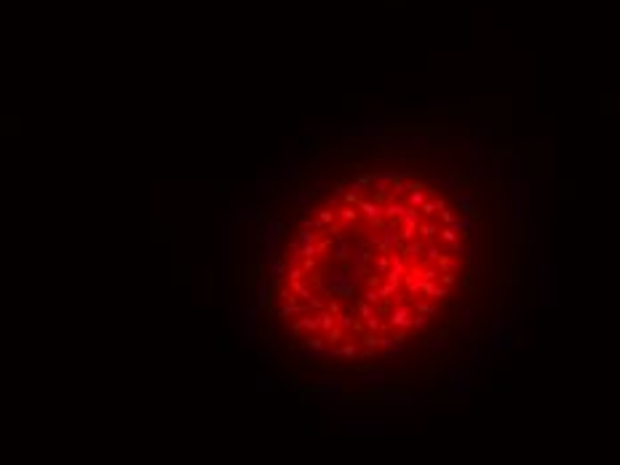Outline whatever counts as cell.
I'll use <instances>...</instances> for the list:
<instances>
[{
  "instance_id": "obj_37",
  "label": "cell",
  "mask_w": 620,
  "mask_h": 465,
  "mask_svg": "<svg viewBox=\"0 0 620 465\" xmlns=\"http://www.w3.org/2000/svg\"><path fill=\"white\" fill-rule=\"evenodd\" d=\"M318 219L324 222V228H329V225H334V219H337V211H332L329 206H326V209H318Z\"/></svg>"
},
{
  "instance_id": "obj_21",
  "label": "cell",
  "mask_w": 620,
  "mask_h": 465,
  "mask_svg": "<svg viewBox=\"0 0 620 465\" xmlns=\"http://www.w3.org/2000/svg\"><path fill=\"white\" fill-rule=\"evenodd\" d=\"M428 281H423L420 276H415V273H409V276L404 278V286H406V294H412V297H417V294H423V286H425Z\"/></svg>"
},
{
  "instance_id": "obj_17",
  "label": "cell",
  "mask_w": 620,
  "mask_h": 465,
  "mask_svg": "<svg viewBox=\"0 0 620 465\" xmlns=\"http://www.w3.org/2000/svg\"><path fill=\"white\" fill-rule=\"evenodd\" d=\"M254 390L260 393V396H265V393H270V396H273V393H278V385H275V383H273V380L267 377L265 372H257V383H254Z\"/></svg>"
},
{
  "instance_id": "obj_2",
  "label": "cell",
  "mask_w": 620,
  "mask_h": 465,
  "mask_svg": "<svg viewBox=\"0 0 620 465\" xmlns=\"http://www.w3.org/2000/svg\"><path fill=\"white\" fill-rule=\"evenodd\" d=\"M385 420L382 417H345L340 431L342 436H353V438H374V436H385Z\"/></svg>"
},
{
  "instance_id": "obj_26",
  "label": "cell",
  "mask_w": 620,
  "mask_h": 465,
  "mask_svg": "<svg viewBox=\"0 0 620 465\" xmlns=\"http://www.w3.org/2000/svg\"><path fill=\"white\" fill-rule=\"evenodd\" d=\"M238 335H241V340L246 342L249 348H254V342H257V324H243Z\"/></svg>"
},
{
  "instance_id": "obj_49",
  "label": "cell",
  "mask_w": 620,
  "mask_h": 465,
  "mask_svg": "<svg viewBox=\"0 0 620 465\" xmlns=\"http://www.w3.org/2000/svg\"><path fill=\"white\" fill-rule=\"evenodd\" d=\"M425 326H428V316L415 313V318H412V329H415V331H423Z\"/></svg>"
},
{
  "instance_id": "obj_15",
  "label": "cell",
  "mask_w": 620,
  "mask_h": 465,
  "mask_svg": "<svg viewBox=\"0 0 620 465\" xmlns=\"http://www.w3.org/2000/svg\"><path fill=\"white\" fill-rule=\"evenodd\" d=\"M267 281H270V276H262L254 286V305L260 310H267V300H270V297H267Z\"/></svg>"
},
{
  "instance_id": "obj_39",
  "label": "cell",
  "mask_w": 620,
  "mask_h": 465,
  "mask_svg": "<svg viewBox=\"0 0 620 465\" xmlns=\"http://www.w3.org/2000/svg\"><path fill=\"white\" fill-rule=\"evenodd\" d=\"M337 326H340L342 331H350L353 329V313H340L337 316Z\"/></svg>"
},
{
  "instance_id": "obj_4",
  "label": "cell",
  "mask_w": 620,
  "mask_h": 465,
  "mask_svg": "<svg viewBox=\"0 0 620 465\" xmlns=\"http://www.w3.org/2000/svg\"><path fill=\"white\" fill-rule=\"evenodd\" d=\"M358 383L364 385L366 390H372V393H385V390H388V385H391L388 369L377 366V364H369L364 369H358Z\"/></svg>"
},
{
  "instance_id": "obj_32",
  "label": "cell",
  "mask_w": 620,
  "mask_h": 465,
  "mask_svg": "<svg viewBox=\"0 0 620 465\" xmlns=\"http://www.w3.org/2000/svg\"><path fill=\"white\" fill-rule=\"evenodd\" d=\"M257 316H260V307H257L254 302L249 307H241V321L243 324H257Z\"/></svg>"
},
{
  "instance_id": "obj_23",
  "label": "cell",
  "mask_w": 620,
  "mask_h": 465,
  "mask_svg": "<svg viewBox=\"0 0 620 465\" xmlns=\"http://www.w3.org/2000/svg\"><path fill=\"white\" fill-rule=\"evenodd\" d=\"M374 273H377V276H388L391 273V254H377L374 257Z\"/></svg>"
},
{
  "instance_id": "obj_31",
  "label": "cell",
  "mask_w": 620,
  "mask_h": 465,
  "mask_svg": "<svg viewBox=\"0 0 620 465\" xmlns=\"http://www.w3.org/2000/svg\"><path fill=\"white\" fill-rule=\"evenodd\" d=\"M318 235L315 230H308V228H300L297 230V243H318Z\"/></svg>"
},
{
  "instance_id": "obj_51",
  "label": "cell",
  "mask_w": 620,
  "mask_h": 465,
  "mask_svg": "<svg viewBox=\"0 0 620 465\" xmlns=\"http://www.w3.org/2000/svg\"><path fill=\"white\" fill-rule=\"evenodd\" d=\"M324 190H326V180H315L313 182V190H308V193L313 198H318V195H324Z\"/></svg>"
},
{
  "instance_id": "obj_5",
  "label": "cell",
  "mask_w": 620,
  "mask_h": 465,
  "mask_svg": "<svg viewBox=\"0 0 620 465\" xmlns=\"http://www.w3.org/2000/svg\"><path fill=\"white\" fill-rule=\"evenodd\" d=\"M284 235H286V225L284 222H281V219H265L262 228L257 230V243H262V246H267V243H281V241H284Z\"/></svg>"
},
{
  "instance_id": "obj_6",
  "label": "cell",
  "mask_w": 620,
  "mask_h": 465,
  "mask_svg": "<svg viewBox=\"0 0 620 465\" xmlns=\"http://www.w3.org/2000/svg\"><path fill=\"white\" fill-rule=\"evenodd\" d=\"M412 318H415V307H393L388 326L396 331H409L412 329Z\"/></svg>"
},
{
  "instance_id": "obj_36",
  "label": "cell",
  "mask_w": 620,
  "mask_h": 465,
  "mask_svg": "<svg viewBox=\"0 0 620 465\" xmlns=\"http://www.w3.org/2000/svg\"><path fill=\"white\" fill-rule=\"evenodd\" d=\"M297 254L305 259V257H318L321 252H318V243H300V252Z\"/></svg>"
},
{
  "instance_id": "obj_35",
  "label": "cell",
  "mask_w": 620,
  "mask_h": 465,
  "mask_svg": "<svg viewBox=\"0 0 620 465\" xmlns=\"http://www.w3.org/2000/svg\"><path fill=\"white\" fill-rule=\"evenodd\" d=\"M278 249H281V243H267V246H262V262L267 265V262H273V259H278Z\"/></svg>"
},
{
  "instance_id": "obj_1",
  "label": "cell",
  "mask_w": 620,
  "mask_h": 465,
  "mask_svg": "<svg viewBox=\"0 0 620 465\" xmlns=\"http://www.w3.org/2000/svg\"><path fill=\"white\" fill-rule=\"evenodd\" d=\"M356 283H358V278L353 276V270L350 273L337 270L332 276H318V273H315V278H313L315 292H321L324 297H337V300H353Z\"/></svg>"
},
{
  "instance_id": "obj_12",
  "label": "cell",
  "mask_w": 620,
  "mask_h": 465,
  "mask_svg": "<svg viewBox=\"0 0 620 465\" xmlns=\"http://www.w3.org/2000/svg\"><path fill=\"white\" fill-rule=\"evenodd\" d=\"M222 233H225V238H222V281H225V286H230V225H225L222 228Z\"/></svg>"
},
{
  "instance_id": "obj_43",
  "label": "cell",
  "mask_w": 620,
  "mask_h": 465,
  "mask_svg": "<svg viewBox=\"0 0 620 465\" xmlns=\"http://www.w3.org/2000/svg\"><path fill=\"white\" fill-rule=\"evenodd\" d=\"M265 345H267L270 350H278V348H281V337L275 335V331H265Z\"/></svg>"
},
{
  "instance_id": "obj_42",
  "label": "cell",
  "mask_w": 620,
  "mask_h": 465,
  "mask_svg": "<svg viewBox=\"0 0 620 465\" xmlns=\"http://www.w3.org/2000/svg\"><path fill=\"white\" fill-rule=\"evenodd\" d=\"M342 335H345V331H342L340 326H334L332 331H326V335H324V340H326V342H329V345H337V342H340V340H342Z\"/></svg>"
},
{
  "instance_id": "obj_33",
  "label": "cell",
  "mask_w": 620,
  "mask_h": 465,
  "mask_svg": "<svg viewBox=\"0 0 620 465\" xmlns=\"http://www.w3.org/2000/svg\"><path fill=\"white\" fill-rule=\"evenodd\" d=\"M358 353H361V348L356 342H345V345H340V359H358Z\"/></svg>"
},
{
  "instance_id": "obj_8",
  "label": "cell",
  "mask_w": 620,
  "mask_h": 465,
  "mask_svg": "<svg viewBox=\"0 0 620 465\" xmlns=\"http://www.w3.org/2000/svg\"><path fill=\"white\" fill-rule=\"evenodd\" d=\"M374 254L369 246H364V243H358V246H353V252H350V257H348V262H350V268H369L372 262H374Z\"/></svg>"
},
{
  "instance_id": "obj_28",
  "label": "cell",
  "mask_w": 620,
  "mask_h": 465,
  "mask_svg": "<svg viewBox=\"0 0 620 465\" xmlns=\"http://www.w3.org/2000/svg\"><path fill=\"white\" fill-rule=\"evenodd\" d=\"M318 318H321V331H324V335L337 326V316H332L329 310H318Z\"/></svg>"
},
{
  "instance_id": "obj_45",
  "label": "cell",
  "mask_w": 620,
  "mask_h": 465,
  "mask_svg": "<svg viewBox=\"0 0 620 465\" xmlns=\"http://www.w3.org/2000/svg\"><path fill=\"white\" fill-rule=\"evenodd\" d=\"M425 348L428 350H444V348H447V340H444V337H430L425 342Z\"/></svg>"
},
{
  "instance_id": "obj_16",
  "label": "cell",
  "mask_w": 620,
  "mask_h": 465,
  "mask_svg": "<svg viewBox=\"0 0 620 465\" xmlns=\"http://www.w3.org/2000/svg\"><path fill=\"white\" fill-rule=\"evenodd\" d=\"M257 217H260V211H257L254 204H238L236 206V214H233V219H236V222H254Z\"/></svg>"
},
{
  "instance_id": "obj_14",
  "label": "cell",
  "mask_w": 620,
  "mask_h": 465,
  "mask_svg": "<svg viewBox=\"0 0 620 465\" xmlns=\"http://www.w3.org/2000/svg\"><path fill=\"white\" fill-rule=\"evenodd\" d=\"M275 176L278 180H286V182H297L300 176H302V169H300V161L297 158H291V161H286L281 169L275 171Z\"/></svg>"
},
{
  "instance_id": "obj_46",
  "label": "cell",
  "mask_w": 620,
  "mask_h": 465,
  "mask_svg": "<svg viewBox=\"0 0 620 465\" xmlns=\"http://www.w3.org/2000/svg\"><path fill=\"white\" fill-rule=\"evenodd\" d=\"M457 326H460V329H468V326H471V310H468V307H463L460 313H457Z\"/></svg>"
},
{
  "instance_id": "obj_54",
  "label": "cell",
  "mask_w": 620,
  "mask_h": 465,
  "mask_svg": "<svg viewBox=\"0 0 620 465\" xmlns=\"http://www.w3.org/2000/svg\"><path fill=\"white\" fill-rule=\"evenodd\" d=\"M310 198H313L310 193H302V195H297V206H300V209H305V206L310 204Z\"/></svg>"
},
{
  "instance_id": "obj_7",
  "label": "cell",
  "mask_w": 620,
  "mask_h": 465,
  "mask_svg": "<svg viewBox=\"0 0 620 465\" xmlns=\"http://www.w3.org/2000/svg\"><path fill=\"white\" fill-rule=\"evenodd\" d=\"M310 388L326 390V393H345L342 380L340 377H332V374H313L310 372Z\"/></svg>"
},
{
  "instance_id": "obj_20",
  "label": "cell",
  "mask_w": 620,
  "mask_h": 465,
  "mask_svg": "<svg viewBox=\"0 0 620 465\" xmlns=\"http://www.w3.org/2000/svg\"><path fill=\"white\" fill-rule=\"evenodd\" d=\"M289 292L294 294L297 300H305V302H308L310 297L315 294V292L310 289V286H308V283H302V281H289Z\"/></svg>"
},
{
  "instance_id": "obj_38",
  "label": "cell",
  "mask_w": 620,
  "mask_h": 465,
  "mask_svg": "<svg viewBox=\"0 0 620 465\" xmlns=\"http://www.w3.org/2000/svg\"><path fill=\"white\" fill-rule=\"evenodd\" d=\"M380 294H382V300H393V297L399 294V286L391 283V281H385V283L380 286Z\"/></svg>"
},
{
  "instance_id": "obj_53",
  "label": "cell",
  "mask_w": 620,
  "mask_h": 465,
  "mask_svg": "<svg viewBox=\"0 0 620 465\" xmlns=\"http://www.w3.org/2000/svg\"><path fill=\"white\" fill-rule=\"evenodd\" d=\"M342 201H345V206H358V204H361V195H358V193H350V190H348Z\"/></svg>"
},
{
  "instance_id": "obj_9",
  "label": "cell",
  "mask_w": 620,
  "mask_h": 465,
  "mask_svg": "<svg viewBox=\"0 0 620 465\" xmlns=\"http://www.w3.org/2000/svg\"><path fill=\"white\" fill-rule=\"evenodd\" d=\"M291 329H294V335H300V331L313 335V331H321V318H318V313H305L291 321Z\"/></svg>"
},
{
  "instance_id": "obj_44",
  "label": "cell",
  "mask_w": 620,
  "mask_h": 465,
  "mask_svg": "<svg viewBox=\"0 0 620 465\" xmlns=\"http://www.w3.org/2000/svg\"><path fill=\"white\" fill-rule=\"evenodd\" d=\"M326 310H329L332 316H340L342 313V300H337V297L332 300V297H329V300H326Z\"/></svg>"
},
{
  "instance_id": "obj_22",
  "label": "cell",
  "mask_w": 620,
  "mask_h": 465,
  "mask_svg": "<svg viewBox=\"0 0 620 465\" xmlns=\"http://www.w3.org/2000/svg\"><path fill=\"white\" fill-rule=\"evenodd\" d=\"M415 313H420V316H436L439 313V305L436 302H428V300H417L415 302Z\"/></svg>"
},
{
  "instance_id": "obj_30",
  "label": "cell",
  "mask_w": 620,
  "mask_h": 465,
  "mask_svg": "<svg viewBox=\"0 0 620 465\" xmlns=\"http://www.w3.org/2000/svg\"><path fill=\"white\" fill-rule=\"evenodd\" d=\"M286 270H289V265H286V262H281V259L267 262V276H270V278H281Z\"/></svg>"
},
{
  "instance_id": "obj_25",
  "label": "cell",
  "mask_w": 620,
  "mask_h": 465,
  "mask_svg": "<svg viewBox=\"0 0 620 465\" xmlns=\"http://www.w3.org/2000/svg\"><path fill=\"white\" fill-rule=\"evenodd\" d=\"M305 342H308V348H310V350H315V353H321V359H324V353H326V348H329V342H326L324 337H315V335H308V337H305Z\"/></svg>"
},
{
  "instance_id": "obj_13",
  "label": "cell",
  "mask_w": 620,
  "mask_h": 465,
  "mask_svg": "<svg viewBox=\"0 0 620 465\" xmlns=\"http://www.w3.org/2000/svg\"><path fill=\"white\" fill-rule=\"evenodd\" d=\"M385 219L388 222H399L401 217H404V211H406V204H401V201H396V198H391V195H385Z\"/></svg>"
},
{
  "instance_id": "obj_55",
  "label": "cell",
  "mask_w": 620,
  "mask_h": 465,
  "mask_svg": "<svg viewBox=\"0 0 620 465\" xmlns=\"http://www.w3.org/2000/svg\"><path fill=\"white\" fill-rule=\"evenodd\" d=\"M377 286H380V276H377V273H374V276L369 278V289H377Z\"/></svg>"
},
{
  "instance_id": "obj_3",
  "label": "cell",
  "mask_w": 620,
  "mask_h": 465,
  "mask_svg": "<svg viewBox=\"0 0 620 465\" xmlns=\"http://www.w3.org/2000/svg\"><path fill=\"white\" fill-rule=\"evenodd\" d=\"M374 396L380 398V407H388V409H393L396 414L415 409L417 404L425 398V396H417V393H406V390H385V393H374Z\"/></svg>"
},
{
  "instance_id": "obj_48",
  "label": "cell",
  "mask_w": 620,
  "mask_h": 465,
  "mask_svg": "<svg viewBox=\"0 0 620 465\" xmlns=\"http://www.w3.org/2000/svg\"><path fill=\"white\" fill-rule=\"evenodd\" d=\"M364 324H366V329L372 331V335H377V331H382V329H385V324H382V321H380L377 316H374V318H369V321H364Z\"/></svg>"
},
{
  "instance_id": "obj_50",
  "label": "cell",
  "mask_w": 620,
  "mask_h": 465,
  "mask_svg": "<svg viewBox=\"0 0 620 465\" xmlns=\"http://www.w3.org/2000/svg\"><path fill=\"white\" fill-rule=\"evenodd\" d=\"M353 180H356L358 185H364V187H369V185L374 182V174H366V171H358V174L353 176Z\"/></svg>"
},
{
  "instance_id": "obj_11",
  "label": "cell",
  "mask_w": 620,
  "mask_h": 465,
  "mask_svg": "<svg viewBox=\"0 0 620 465\" xmlns=\"http://www.w3.org/2000/svg\"><path fill=\"white\" fill-rule=\"evenodd\" d=\"M540 302L545 307L554 305V268H543V278H540Z\"/></svg>"
},
{
  "instance_id": "obj_47",
  "label": "cell",
  "mask_w": 620,
  "mask_h": 465,
  "mask_svg": "<svg viewBox=\"0 0 620 465\" xmlns=\"http://www.w3.org/2000/svg\"><path fill=\"white\" fill-rule=\"evenodd\" d=\"M286 276H289V281H302V278L308 276V273L302 270V268H297V265H291V268L286 270Z\"/></svg>"
},
{
  "instance_id": "obj_40",
  "label": "cell",
  "mask_w": 620,
  "mask_h": 465,
  "mask_svg": "<svg viewBox=\"0 0 620 465\" xmlns=\"http://www.w3.org/2000/svg\"><path fill=\"white\" fill-rule=\"evenodd\" d=\"M364 302H369V305H374V307H377V305H380V302H385V300H382L380 289H366V294H364Z\"/></svg>"
},
{
  "instance_id": "obj_10",
  "label": "cell",
  "mask_w": 620,
  "mask_h": 465,
  "mask_svg": "<svg viewBox=\"0 0 620 465\" xmlns=\"http://www.w3.org/2000/svg\"><path fill=\"white\" fill-rule=\"evenodd\" d=\"M471 390V372L468 369H454L449 374V393H468Z\"/></svg>"
},
{
  "instance_id": "obj_34",
  "label": "cell",
  "mask_w": 620,
  "mask_h": 465,
  "mask_svg": "<svg viewBox=\"0 0 620 465\" xmlns=\"http://www.w3.org/2000/svg\"><path fill=\"white\" fill-rule=\"evenodd\" d=\"M297 359H300L302 366H310V364H315V361L321 359V353H315V350L308 348V350H300V353H297Z\"/></svg>"
},
{
  "instance_id": "obj_19",
  "label": "cell",
  "mask_w": 620,
  "mask_h": 465,
  "mask_svg": "<svg viewBox=\"0 0 620 465\" xmlns=\"http://www.w3.org/2000/svg\"><path fill=\"white\" fill-rule=\"evenodd\" d=\"M350 252H353V249H350L348 246V238H337V241H334V246H332V259L334 262H342V259H348L350 257Z\"/></svg>"
},
{
  "instance_id": "obj_24",
  "label": "cell",
  "mask_w": 620,
  "mask_h": 465,
  "mask_svg": "<svg viewBox=\"0 0 620 465\" xmlns=\"http://www.w3.org/2000/svg\"><path fill=\"white\" fill-rule=\"evenodd\" d=\"M358 217H361L358 206H340V209H337V219H345V222H358Z\"/></svg>"
},
{
  "instance_id": "obj_27",
  "label": "cell",
  "mask_w": 620,
  "mask_h": 465,
  "mask_svg": "<svg viewBox=\"0 0 620 465\" xmlns=\"http://www.w3.org/2000/svg\"><path fill=\"white\" fill-rule=\"evenodd\" d=\"M374 187H377L380 195H391V176L388 174H374Z\"/></svg>"
},
{
  "instance_id": "obj_29",
  "label": "cell",
  "mask_w": 620,
  "mask_h": 465,
  "mask_svg": "<svg viewBox=\"0 0 620 465\" xmlns=\"http://www.w3.org/2000/svg\"><path fill=\"white\" fill-rule=\"evenodd\" d=\"M254 187H257V193H260V195H267V193L273 190V176H265V174H260V176L254 180Z\"/></svg>"
},
{
  "instance_id": "obj_18",
  "label": "cell",
  "mask_w": 620,
  "mask_h": 465,
  "mask_svg": "<svg viewBox=\"0 0 620 465\" xmlns=\"http://www.w3.org/2000/svg\"><path fill=\"white\" fill-rule=\"evenodd\" d=\"M428 193H430V187H420V190H409L406 193V206H412V209H420L428 201Z\"/></svg>"
},
{
  "instance_id": "obj_52",
  "label": "cell",
  "mask_w": 620,
  "mask_h": 465,
  "mask_svg": "<svg viewBox=\"0 0 620 465\" xmlns=\"http://www.w3.org/2000/svg\"><path fill=\"white\" fill-rule=\"evenodd\" d=\"M305 273H315V268H318V262H315V257H305L302 259V265H300Z\"/></svg>"
},
{
  "instance_id": "obj_41",
  "label": "cell",
  "mask_w": 620,
  "mask_h": 465,
  "mask_svg": "<svg viewBox=\"0 0 620 465\" xmlns=\"http://www.w3.org/2000/svg\"><path fill=\"white\" fill-rule=\"evenodd\" d=\"M356 313L364 318V321H369V318H374L377 313H374V305H369V302H361L358 307H356Z\"/></svg>"
}]
</instances>
